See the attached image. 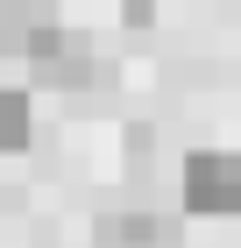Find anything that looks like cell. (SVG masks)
<instances>
[{"label":"cell","instance_id":"cell-1","mask_svg":"<svg viewBox=\"0 0 241 248\" xmlns=\"http://www.w3.org/2000/svg\"><path fill=\"white\" fill-rule=\"evenodd\" d=\"M177 199L192 220H241V156L234 149H192L177 170Z\"/></svg>","mask_w":241,"mask_h":248},{"label":"cell","instance_id":"cell-2","mask_svg":"<svg viewBox=\"0 0 241 248\" xmlns=\"http://www.w3.org/2000/svg\"><path fill=\"white\" fill-rule=\"evenodd\" d=\"M36 142V99L15 93V85H0V156H15Z\"/></svg>","mask_w":241,"mask_h":248},{"label":"cell","instance_id":"cell-3","mask_svg":"<svg viewBox=\"0 0 241 248\" xmlns=\"http://www.w3.org/2000/svg\"><path fill=\"white\" fill-rule=\"evenodd\" d=\"M170 220H156V213H121V220H113V241L121 248H170Z\"/></svg>","mask_w":241,"mask_h":248},{"label":"cell","instance_id":"cell-4","mask_svg":"<svg viewBox=\"0 0 241 248\" xmlns=\"http://www.w3.org/2000/svg\"><path fill=\"white\" fill-rule=\"evenodd\" d=\"M121 21H128V29H149V21H156V0H121Z\"/></svg>","mask_w":241,"mask_h":248}]
</instances>
